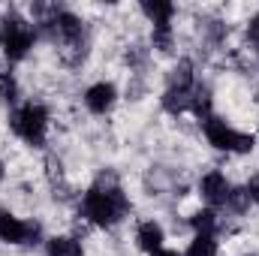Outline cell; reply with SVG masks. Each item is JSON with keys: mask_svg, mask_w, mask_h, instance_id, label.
Here are the masks:
<instances>
[{"mask_svg": "<svg viewBox=\"0 0 259 256\" xmlns=\"http://www.w3.org/2000/svg\"><path fill=\"white\" fill-rule=\"evenodd\" d=\"M78 211H81V217L91 226H97V229H115L130 214V199H127V193L121 190V184L112 175L103 172L91 190L81 193Z\"/></svg>", "mask_w": 259, "mask_h": 256, "instance_id": "6da1fadb", "label": "cell"}, {"mask_svg": "<svg viewBox=\"0 0 259 256\" xmlns=\"http://www.w3.org/2000/svg\"><path fill=\"white\" fill-rule=\"evenodd\" d=\"M36 36H39V33H36L33 21H30L27 15H21V12L9 9V12L0 18V55H3L9 64L24 61V58L33 52Z\"/></svg>", "mask_w": 259, "mask_h": 256, "instance_id": "7a4b0ae2", "label": "cell"}, {"mask_svg": "<svg viewBox=\"0 0 259 256\" xmlns=\"http://www.w3.org/2000/svg\"><path fill=\"white\" fill-rule=\"evenodd\" d=\"M49 124H52V115L42 103L36 100H27L21 106H15L9 112V130L30 148H42L46 145V136H49Z\"/></svg>", "mask_w": 259, "mask_h": 256, "instance_id": "3957f363", "label": "cell"}, {"mask_svg": "<svg viewBox=\"0 0 259 256\" xmlns=\"http://www.w3.org/2000/svg\"><path fill=\"white\" fill-rule=\"evenodd\" d=\"M202 127V136H205V142L214 148V151H220V154H235V157H244V154H253V148H256V136L253 133H244V130H235L232 124H226L223 118H208L205 124H199Z\"/></svg>", "mask_w": 259, "mask_h": 256, "instance_id": "277c9868", "label": "cell"}, {"mask_svg": "<svg viewBox=\"0 0 259 256\" xmlns=\"http://www.w3.org/2000/svg\"><path fill=\"white\" fill-rule=\"evenodd\" d=\"M42 241V226L36 220H24L9 208H0V244L18 247V244H39Z\"/></svg>", "mask_w": 259, "mask_h": 256, "instance_id": "5b68a950", "label": "cell"}, {"mask_svg": "<svg viewBox=\"0 0 259 256\" xmlns=\"http://www.w3.org/2000/svg\"><path fill=\"white\" fill-rule=\"evenodd\" d=\"M196 190H199L202 202H205L208 208L217 211V208H226L229 193H232V181L226 178V172H220V169H208V172H202Z\"/></svg>", "mask_w": 259, "mask_h": 256, "instance_id": "8992f818", "label": "cell"}, {"mask_svg": "<svg viewBox=\"0 0 259 256\" xmlns=\"http://www.w3.org/2000/svg\"><path fill=\"white\" fill-rule=\"evenodd\" d=\"M118 84L115 81H109V78H100V81H94V84H88L84 88V94H81V103H84V109L91 112V115H109L115 106H118Z\"/></svg>", "mask_w": 259, "mask_h": 256, "instance_id": "52a82bcc", "label": "cell"}, {"mask_svg": "<svg viewBox=\"0 0 259 256\" xmlns=\"http://www.w3.org/2000/svg\"><path fill=\"white\" fill-rule=\"evenodd\" d=\"M136 247L148 256L160 253L166 247V229H163V223L160 220H142L136 226Z\"/></svg>", "mask_w": 259, "mask_h": 256, "instance_id": "ba28073f", "label": "cell"}, {"mask_svg": "<svg viewBox=\"0 0 259 256\" xmlns=\"http://www.w3.org/2000/svg\"><path fill=\"white\" fill-rule=\"evenodd\" d=\"M139 12L145 15V21L151 27H175V15H178V6L169 3V0H145L139 3Z\"/></svg>", "mask_w": 259, "mask_h": 256, "instance_id": "9c48e42d", "label": "cell"}, {"mask_svg": "<svg viewBox=\"0 0 259 256\" xmlns=\"http://www.w3.org/2000/svg\"><path fill=\"white\" fill-rule=\"evenodd\" d=\"M190 103H193V88H166L163 97H160V106L166 115L178 118V115H187L190 112Z\"/></svg>", "mask_w": 259, "mask_h": 256, "instance_id": "30bf717a", "label": "cell"}, {"mask_svg": "<svg viewBox=\"0 0 259 256\" xmlns=\"http://www.w3.org/2000/svg\"><path fill=\"white\" fill-rule=\"evenodd\" d=\"M46 256H84V244L78 235H49L46 241Z\"/></svg>", "mask_w": 259, "mask_h": 256, "instance_id": "8fae6325", "label": "cell"}, {"mask_svg": "<svg viewBox=\"0 0 259 256\" xmlns=\"http://www.w3.org/2000/svg\"><path fill=\"white\" fill-rule=\"evenodd\" d=\"M196 66L190 58H178L175 64H172V69H169V75H166V88H196Z\"/></svg>", "mask_w": 259, "mask_h": 256, "instance_id": "7c38bea8", "label": "cell"}, {"mask_svg": "<svg viewBox=\"0 0 259 256\" xmlns=\"http://www.w3.org/2000/svg\"><path fill=\"white\" fill-rule=\"evenodd\" d=\"M190 112L199 124H205L208 118H214V94L205 81H196L193 88V103H190Z\"/></svg>", "mask_w": 259, "mask_h": 256, "instance_id": "4fadbf2b", "label": "cell"}, {"mask_svg": "<svg viewBox=\"0 0 259 256\" xmlns=\"http://www.w3.org/2000/svg\"><path fill=\"white\" fill-rule=\"evenodd\" d=\"M187 226L196 232H205V235H217V229L223 226V220H220V214L214 211V208H199V211H193L190 217H187Z\"/></svg>", "mask_w": 259, "mask_h": 256, "instance_id": "5bb4252c", "label": "cell"}, {"mask_svg": "<svg viewBox=\"0 0 259 256\" xmlns=\"http://www.w3.org/2000/svg\"><path fill=\"white\" fill-rule=\"evenodd\" d=\"M181 256H220V241H217V235L196 232L193 238L187 241V247H184Z\"/></svg>", "mask_w": 259, "mask_h": 256, "instance_id": "9a60e30c", "label": "cell"}, {"mask_svg": "<svg viewBox=\"0 0 259 256\" xmlns=\"http://www.w3.org/2000/svg\"><path fill=\"white\" fill-rule=\"evenodd\" d=\"M175 42H178V36H175V27H151V52H157V55H172L175 52Z\"/></svg>", "mask_w": 259, "mask_h": 256, "instance_id": "2e32d148", "label": "cell"}, {"mask_svg": "<svg viewBox=\"0 0 259 256\" xmlns=\"http://www.w3.org/2000/svg\"><path fill=\"white\" fill-rule=\"evenodd\" d=\"M18 100V78L9 69H0V103H15Z\"/></svg>", "mask_w": 259, "mask_h": 256, "instance_id": "e0dca14e", "label": "cell"}, {"mask_svg": "<svg viewBox=\"0 0 259 256\" xmlns=\"http://www.w3.org/2000/svg\"><path fill=\"white\" fill-rule=\"evenodd\" d=\"M247 39H250V49L256 52V58H259V12H253L250 21H247Z\"/></svg>", "mask_w": 259, "mask_h": 256, "instance_id": "ac0fdd59", "label": "cell"}, {"mask_svg": "<svg viewBox=\"0 0 259 256\" xmlns=\"http://www.w3.org/2000/svg\"><path fill=\"white\" fill-rule=\"evenodd\" d=\"M244 193H247L250 205H259V172H253V175L244 181Z\"/></svg>", "mask_w": 259, "mask_h": 256, "instance_id": "d6986e66", "label": "cell"}, {"mask_svg": "<svg viewBox=\"0 0 259 256\" xmlns=\"http://www.w3.org/2000/svg\"><path fill=\"white\" fill-rule=\"evenodd\" d=\"M154 256H181V253H178V250H169V247H163L160 253H154Z\"/></svg>", "mask_w": 259, "mask_h": 256, "instance_id": "ffe728a7", "label": "cell"}, {"mask_svg": "<svg viewBox=\"0 0 259 256\" xmlns=\"http://www.w3.org/2000/svg\"><path fill=\"white\" fill-rule=\"evenodd\" d=\"M3 178H6V163L0 160V184H3Z\"/></svg>", "mask_w": 259, "mask_h": 256, "instance_id": "44dd1931", "label": "cell"}, {"mask_svg": "<svg viewBox=\"0 0 259 256\" xmlns=\"http://www.w3.org/2000/svg\"><path fill=\"white\" fill-rule=\"evenodd\" d=\"M244 256H259V253H244Z\"/></svg>", "mask_w": 259, "mask_h": 256, "instance_id": "7402d4cb", "label": "cell"}]
</instances>
